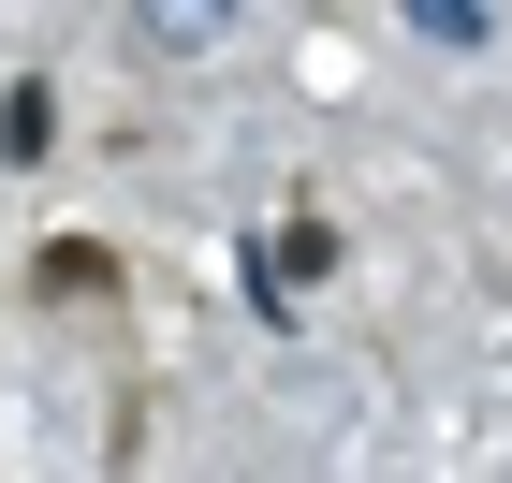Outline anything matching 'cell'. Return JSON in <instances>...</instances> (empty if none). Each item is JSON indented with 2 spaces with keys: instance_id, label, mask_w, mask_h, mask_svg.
Listing matches in <instances>:
<instances>
[{
  "instance_id": "6da1fadb",
  "label": "cell",
  "mask_w": 512,
  "mask_h": 483,
  "mask_svg": "<svg viewBox=\"0 0 512 483\" xmlns=\"http://www.w3.org/2000/svg\"><path fill=\"white\" fill-rule=\"evenodd\" d=\"M132 15H147V44H161V59H205V44L235 30V0H132Z\"/></svg>"
}]
</instances>
